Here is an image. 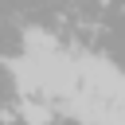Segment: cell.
Returning a JSON list of instances; mask_svg holds the SVG:
<instances>
[{
	"label": "cell",
	"instance_id": "1",
	"mask_svg": "<svg viewBox=\"0 0 125 125\" xmlns=\"http://www.w3.org/2000/svg\"><path fill=\"white\" fill-rule=\"evenodd\" d=\"M23 47H27L31 55H43V51H55L59 43H55V35H47L43 27H27V31H23Z\"/></svg>",
	"mask_w": 125,
	"mask_h": 125
},
{
	"label": "cell",
	"instance_id": "2",
	"mask_svg": "<svg viewBox=\"0 0 125 125\" xmlns=\"http://www.w3.org/2000/svg\"><path fill=\"white\" fill-rule=\"evenodd\" d=\"M51 105H35V102H23L20 105V117H27V121H51Z\"/></svg>",
	"mask_w": 125,
	"mask_h": 125
}]
</instances>
